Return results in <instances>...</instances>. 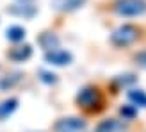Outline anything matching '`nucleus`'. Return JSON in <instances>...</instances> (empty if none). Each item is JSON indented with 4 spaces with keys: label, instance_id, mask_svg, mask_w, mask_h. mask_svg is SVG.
I'll use <instances>...</instances> for the list:
<instances>
[{
    "label": "nucleus",
    "instance_id": "nucleus-8",
    "mask_svg": "<svg viewBox=\"0 0 146 132\" xmlns=\"http://www.w3.org/2000/svg\"><path fill=\"white\" fill-rule=\"evenodd\" d=\"M16 107H18V98H7L4 102H0V121L9 118L16 111Z\"/></svg>",
    "mask_w": 146,
    "mask_h": 132
},
{
    "label": "nucleus",
    "instance_id": "nucleus-6",
    "mask_svg": "<svg viewBox=\"0 0 146 132\" xmlns=\"http://www.w3.org/2000/svg\"><path fill=\"white\" fill-rule=\"evenodd\" d=\"M128 129L127 121L123 120H118V118H109V120H104L98 125V132H125Z\"/></svg>",
    "mask_w": 146,
    "mask_h": 132
},
{
    "label": "nucleus",
    "instance_id": "nucleus-2",
    "mask_svg": "<svg viewBox=\"0 0 146 132\" xmlns=\"http://www.w3.org/2000/svg\"><path fill=\"white\" fill-rule=\"evenodd\" d=\"M137 38H139V29L134 27V25H121L118 27L116 31L111 34V41H112V45L114 47H130L132 43L137 41Z\"/></svg>",
    "mask_w": 146,
    "mask_h": 132
},
{
    "label": "nucleus",
    "instance_id": "nucleus-16",
    "mask_svg": "<svg viewBox=\"0 0 146 132\" xmlns=\"http://www.w3.org/2000/svg\"><path fill=\"white\" fill-rule=\"evenodd\" d=\"M41 80L46 84H55L57 82V75L54 73H48V71H41Z\"/></svg>",
    "mask_w": 146,
    "mask_h": 132
},
{
    "label": "nucleus",
    "instance_id": "nucleus-18",
    "mask_svg": "<svg viewBox=\"0 0 146 132\" xmlns=\"http://www.w3.org/2000/svg\"><path fill=\"white\" fill-rule=\"evenodd\" d=\"M23 2H25V0H23Z\"/></svg>",
    "mask_w": 146,
    "mask_h": 132
},
{
    "label": "nucleus",
    "instance_id": "nucleus-5",
    "mask_svg": "<svg viewBox=\"0 0 146 132\" xmlns=\"http://www.w3.org/2000/svg\"><path fill=\"white\" fill-rule=\"evenodd\" d=\"M86 129V121L80 118H62L55 123V130L57 132H80Z\"/></svg>",
    "mask_w": 146,
    "mask_h": 132
},
{
    "label": "nucleus",
    "instance_id": "nucleus-3",
    "mask_svg": "<svg viewBox=\"0 0 146 132\" xmlns=\"http://www.w3.org/2000/svg\"><path fill=\"white\" fill-rule=\"evenodd\" d=\"M116 13L119 16H141L146 13V0H118Z\"/></svg>",
    "mask_w": 146,
    "mask_h": 132
},
{
    "label": "nucleus",
    "instance_id": "nucleus-10",
    "mask_svg": "<svg viewBox=\"0 0 146 132\" xmlns=\"http://www.w3.org/2000/svg\"><path fill=\"white\" fill-rule=\"evenodd\" d=\"M86 4V0H54V5H55V9H59V11H75L78 9V7H82Z\"/></svg>",
    "mask_w": 146,
    "mask_h": 132
},
{
    "label": "nucleus",
    "instance_id": "nucleus-13",
    "mask_svg": "<svg viewBox=\"0 0 146 132\" xmlns=\"http://www.w3.org/2000/svg\"><path fill=\"white\" fill-rule=\"evenodd\" d=\"M25 29L23 27H20V25H13V27H9L7 29V32H5V36H7V39L9 41H14V43H18V41H21L25 38Z\"/></svg>",
    "mask_w": 146,
    "mask_h": 132
},
{
    "label": "nucleus",
    "instance_id": "nucleus-11",
    "mask_svg": "<svg viewBox=\"0 0 146 132\" xmlns=\"http://www.w3.org/2000/svg\"><path fill=\"white\" fill-rule=\"evenodd\" d=\"M11 14H18V16H25V18H32L36 14V7L34 5H29V4H20V5H14L9 9Z\"/></svg>",
    "mask_w": 146,
    "mask_h": 132
},
{
    "label": "nucleus",
    "instance_id": "nucleus-15",
    "mask_svg": "<svg viewBox=\"0 0 146 132\" xmlns=\"http://www.w3.org/2000/svg\"><path fill=\"white\" fill-rule=\"evenodd\" d=\"M119 111H121V114H123V118H125V120H132L134 116L137 114V111L134 109V105H123Z\"/></svg>",
    "mask_w": 146,
    "mask_h": 132
},
{
    "label": "nucleus",
    "instance_id": "nucleus-1",
    "mask_svg": "<svg viewBox=\"0 0 146 132\" xmlns=\"http://www.w3.org/2000/svg\"><path fill=\"white\" fill-rule=\"evenodd\" d=\"M77 104L87 113H98L104 109V95L98 87L87 86L77 95Z\"/></svg>",
    "mask_w": 146,
    "mask_h": 132
},
{
    "label": "nucleus",
    "instance_id": "nucleus-12",
    "mask_svg": "<svg viewBox=\"0 0 146 132\" xmlns=\"http://www.w3.org/2000/svg\"><path fill=\"white\" fill-rule=\"evenodd\" d=\"M128 100L132 102L134 105L146 107V91H143V89H130L128 91Z\"/></svg>",
    "mask_w": 146,
    "mask_h": 132
},
{
    "label": "nucleus",
    "instance_id": "nucleus-4",
    "mask_svg": "<svg viewBox=\"0 0 146 132\" xmlns=\"http://www.w3.org/2000/svg\"><path fill=\"white\" fill-rule=\"evenodd\" d=\"M45 61L48 64H54V66H68V64L73 63V55L68 50L54 48V50H48L45 54Z\"/></svg>",
    "mask_w": 146,
    "mask_h": 132
},
{
    "label": "nucleus",
    "instance_id": "nucleus-17",
    "mask_svg": "<svg viewBox=\"0 0 146 132\" xmlns=\"http://www.w3.org/2000/svg\"><path fill=\"white\" fill-rule=\"evenodd\" d=\"M134 61L137 63V66H139V68H144V70H146V50H144V52H139V54H135Z\"/></svg>",
    "mask_w": 146,
    "mask_h": 132
},
{
    "label": "nucleus",
    "instance_id": "nucleus-14",
    "mask_svg": "<svg viewBox=\"0 0 146 132\" xmlns=\"http://www.w3.org/2000/svg\"><path fill=\"white\" fill-rule=\"evenodd\" d=\"M20 79H21V73H13V75H7L5 79L0 80V87H2V89H9V87H13L16 82H20Z\"/></svg>",
    "mask_w": 146,
    "mask_h": 132
},
{
    "label": "nucleus",
    "instance_id": "nucleus-7",
    "mask_svg": "<svg viewBox=\"0 0 146 132\" xmlns=\"http://www.w3.org/2000/svg\"><path fill=\"white\" fill-rule=\"evenodd\" d=\"M32 55V47L31 45H18L9 50V59L16 61V63H23Z\"/></svg>",
    "mask_w": 146,
    "mask_h": 132
},
{
    "label": "nucleus",
    "instance_id": "nucleus-9",
    "mask_svg": "<svg viewBox=\"0 0 146 132\" xmlns=\"http://www.w3.org/2000/svg\"><path fill=\"white\" fill-rule=\"evenodd\" d=\"M59 38L54 34V32H43L41 36H39V45H41V48H45L46 52L48 50H54V48H59Z\"/></svg>",
    "mask_w": 146,
    "mask_h": 132
}]
</instances>
